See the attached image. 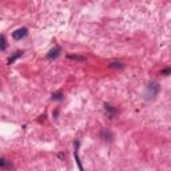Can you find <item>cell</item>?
Masks as SVG:
<instances>
[{
    "label": "cell",
    "mask_w": 171,
    "mask_h": 171,
    "mask_svg": "<svg viewBox=\"0 0 171 171\" xmlns=\"http://www.w3.org/2000/svg\"><path fill=\"white\" fill-rule=\"evenodd\" d=\"M60 47H54L52 49H49L48 54H47V58L48 59H55V58H58L59 56V54H60Z\"/></svg>",
    "instance_id": "obj_4"
},
{
    "label": "cell",
    "mask_w": 171,
    "mask_h": 171,
    "mask_svg": "<svg viewBox=\"0 0 171 171\" xmlns=\"http://www.w3.org/2000/svg\"><path fill=\"white\" fill-rule=\"evenodd\" d=\"M170 72H171L170 68H164V70H162V72H160V74H162V75H168Z\"/></svg>",
    "instance_id": "obj_12"
},
{
    "label": "cell",
    "mask_w": 171,
    "mask_h": 171,
    "mask_svg": "<svg viewBox=\"0 0 171 171\" xmlns=\"http://www.w3.org/2000/svg\"><path fill=\"white\" fill-rule=\"evenodd\" d=\"M22 55H23L22 51H16V52H15V54L12 55V56H9V58H8V62H7V63H8V64H12V63L15 62V60L19 59L20 56H22Z\"/></svg>",
    "instance_id": "obj_7"
},
{
    "label": "cell",
    "mask_w": 171,
    "mask_h": 171,
    "mask_svg": "<svg viewBox=\"0 0 171 171\" xmlns=\"http://www.w3.org/2000/svg\"><path fill=\"white\" fill-rule=\"evenodd\" d=\"M6 48H7V40H6V36L2 35V36H0V49L4 51Z\"/></svg>",
    "instance_id": "obj_9"
},
{
    "label": "cell",
    "mask_w": 171,
    "mask_h": 171,
    "mask_svg": "<svg viewBox=\"0 0 171 171\" xmlns=\"http://www.w3.org/2000/svg\"><path fill=\"white\" fill-rule=\"evenodd\" d=\"M159 91H160V86H159L157 82L148 83L147 87H146V91H144L146 99H154V98L159 94Z\"/></svg>",
    "instance_id": "obj_1"
},
{
    "label": "cell",
    "mask_w": 171,
    "mask_h": 171,
    "mask_svg": "<svg viewBox=\"0 0 171 171\" xmlns=\"http://www.w3.org/2000/svg\"><path fill=\"white\" fill-rule=\"evenodd\" d=\"M104 110H106V112H107V114H108V117H110V118H112V117H114V115H115V114H117V112H118V110H117V108H115V107H114V106H111V104H108V103H106V104H104Z\"/></svg>",
    "instance_id": "obj_5"
},
{
    "label": "cell",
    "mask_w": 171,
    "mask_h": 171,
    "mask_svg": "<svg viewBox=\"0 0 171 171\" xmlns=\"http://www.w3.org/2000/svg\"><path fill=\"white\" fill-rule=\"evenodd\" d=\"M67 58L68 59H71V60H78V62H84L86 58L84 56H80V55H67Z\"/></svg>",
    "instance_id": "obj_8"
},
{
    "label": "cell",
    "mask_w": 171,
    "mask_h": 171,
    "mask_svg": "<svg viewBox=\"0 0 171 171\" xmlns=\"http://www.w3.org/2000/svg\"><path fill=\"white\" fill-rule=\"evenodd\" d=\"M110 67L111 68H124V64L120 62H114V63H110Z\"/></svg>",
    "instance_id": "obj_11"
},
{
    "label": "cell",
    "mask_w": 171,
    "mask_h": 171,
    "mask_svg": "<svg viewBox=\"0 0 171 171\" xmlns=\"http://www.w3.org/2000/svg\"><path fill=\"white\" fill-rule=\"evenodd\" d=\"M100 138H102L103 140H108V142H111V140L114 139L111 131H108V130H102V132H100Z\"/></svg>",
    "instance_id": "obj_6"
},
{
    "label": "cell",
    "mask_w": 171,
    "mask_h": 171,
    "mask_svg": "<svg viewBox=\"0 0 171 171\" xmlns=\"http://www.w3.org/2000/svg\"><path fill=\"white\" fill-rule=\"evenodd\" d=\"M27 34H28L27 28H19V29H16V31L12 34V38L15 40H20V39H23L24 36H27Z\"/></svg>",
    "instance_id": "obj_2"
},
{
    "label": "cell",
    "mask_w": 171,
    "mask_h": 171,
    "mask_svg": "<svg viewBox=\"0 0 171 171\" xmlns=\"http://www.w3.org/2000/svg\"><path fill=\"white\" fill-rule=\"evenodd\" d=\"M0 167L6 170H13V164L11 160H8L6 158H0Z\"/></svg>",
    "instance_id": "obj_3"
},
{
    "label": "cell",
    "mask_w": 171,
    "mask_h": 171,
    "mask_svg": "<svg viewBox=\"0 0 171 171\" xmlns=\"http://www.w3.org/2000/svg\"><path fill=\"white\" fill-rule=\"evenodd\" d=\"M51 99H52V100H62V99H63V92H62V91L54 92V94L51 95Z\"/></svg>",
    "instance_id": "obj_10"
}]
</instances>
